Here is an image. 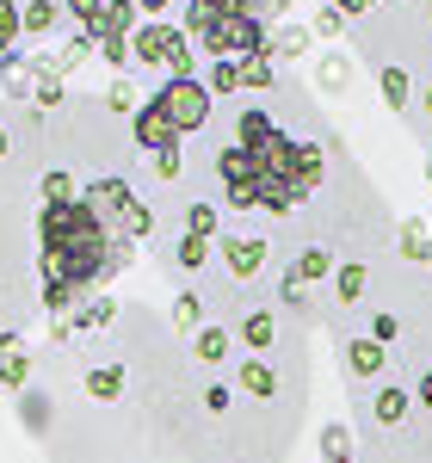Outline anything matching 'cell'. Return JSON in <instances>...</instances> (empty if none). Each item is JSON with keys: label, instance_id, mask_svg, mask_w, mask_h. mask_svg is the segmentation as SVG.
Segmentation results:
<instances>
[{"label": "cell", "instance_id": "6da1fadb", "mask_svg": "<svg viewBox=\"0 0 432 463\" xmlns=\"http://www.w3.org/2000/svg\"><path fill=\"white\" fill-rule=\"evenodd\" d=\"M155 216L124 179H93L69 204L37 211V272H43V309L74 316L87 290L130 266V248L148 241Z\"/></svg>", "mask_w": 432, "mask_h": 463}, {"label": "cell", "instance_id": "7a4b0ae2", "mask_svg": "<svg viewBox=\"0 0 432 463\" xmlns=\"http://www.w3.org/2000/svg\"><path fill=\"white\" fill-rule=\"evenodd\" d=\"M216 174H222L229 204L241 211H296L322 185V148L290 143L266 118V106H248L235 118V143L216 155Z\"/></svg>", "mask_w": 432, "mask_h": 463}, {"label": "cell", "instance_id": "3957f363", "mask_svg": "<svg viewBox=\"0 0 432 463\" xmlns=\"http://www.w3.org/2000/svg\"><path fill=\"white\" fill-rule=\"evenodd\" d=\"M192 37L222 56V62H241V56H266V19L253 13L248 0H192Z\"/></svg>", "mask_w": 432, "mask_h": 463}, {"label": "cell", "instance_id": "277c9868", "mask_svg": "<svg viewBox=\"0 0 432 463\" xmlns=\"http://www.w3.org/2000/svg\"><path fill=\"white\" fill-rule=\"evenodd\" d=\"M148 106H155V111H161V118H167V124L185 137V130H198V124L211 118V87H204L198 74H192V80H167V87H161Z\"/></svg>", "mask_w": 432, "mask_h": 463}, {"label": "cell", "instance_id": "5b68a950", "mask_svg": "<svg viewBox=\"0 0 432 463\" xmlns=\"http://www.w3.org/2000/svg\"><path fill=\"white\" fill-rule=\"evenodd\" d=\"M136 0H106V13H99V25H93V43H99V56H106L111 69H130V32H136Z\"/></svg>", "mask_w": 432, "mask_h": 463}, {"label": "cell", "instance_id": "8992f818", "mask_svg": "<svg viewBox=\"0 0 432 463\" xmlns=\"http://www.w3.org/2000/svg\"><path fill=\"white\" fill-rule=\"evenodd\" d=\"M180 50H185V32H180V25L143 19V25L130 32V62H143V69H167Z\"/></svg>", "mask_w": 432, "mask_h": 463}, {"label": "cell", "instance_id": "52a82bcc", "mask_svg": "<svg viewBox=\"0 0 432 463\" xmlns=\"http://www.w3.org/2000/svg\"><path fill=\"white\" fill-rule=\"evenodd\" d=\"M130 130H136V148H143V155H180V130L148 106V99L130 111Z\"/></svg>", "mask_w": 432, "mask_h": 463}, {"label": "cell", "instance_id": "ba28073f", "mask_svg": "<svg viewBox=\"0 0 432 463\" xmlns=\"http://www.w3.org/2000/svg\"><path fill=\"white\" fill-rule=\"evenodd\" d=\"M333 272V253H322V248H303L296 260H290V272H285V297H296L303 285H315V279H327Z\"/></svg>", "mask_w": 432, "mask_h": 463}, {"label": "cell", "instance_id": "9c48e42d", "mask_svg": "<svg viewBox=\"0 0 432 463\" xmlns=\"http://www.w3.org/2000/svg\"><path fill=\"white\" fill-rule=\"evenodd\" d=\"M222 260H229L235 279H253V272L266 266V241H253V235H229V241H222Z\"/></svg>", "mask_w": 432, "mask_h": 463}, {"label": "cell", "instance_id": "30bf717a", "mask_svg": "<svg viewBox=\"0 0 432 463\" xmlns=\"http://www.w3.org/2000/svg\"><path fill=\"white\" fill-rule=\"evenodd\" d=\"M25 383H32V353L6 334L0 340V390H25Z\"/></svg>", "mask_w": 432, "mask_h": 463}, {"label": "cell", "instance_id": "8fae6325", "mask_svg": "<svg viewBox=\"0 0 432 463\" xmlns=\"http://www.w3.org/2000/svg\"><path fill=\"white\" fill-rule=\"evenodd\" d=\"M383 364H390V353H383L377 340H352V346H346V371H352V377H377Z\"/></svg>", "mask_w": 432, "mask_h": 463}, {"label": "cell", "instance_id": "7c38bea8", "mask_svg": "<svg viewBox=\"0 0 432 463\" xmlns=\"http://www.w3.org/2000/svg\"><path fill=\"white\" fill-rule=\"evenodd\" d=\"M87 395L93 402H117L124 395V364H93L87 371Z\"/></svg>", "mask_w": 432, "mask_h": 463}, {"label": "cell", "instance_id": "4fadbf2b", "mask_svg": "<svg viewBox=\"0 0 432 463\" xmlns=\"http://www.w3.org/2000/svg\"><path fill=\"white\" fill-rule=\"evenodd\" d=\"M56 19H62V6H56V0H32V6H19V32H32V37L56 32Z\"/></svg>", "mask_w": 432, "mask_h": 463}, {"label": "cell", "instance_id": "5bb4252c", "mask_svg": "<svg viewBox=\"0 0 432 463\" xmlns=\"http://www.w3.org/2000/svg\"><path fill=\"white\" fill-rule=\"evenodd\" d=\"M241 340H248L253 353H266V346L278 340V316H272V309H253V316L241 321Z\"/></svg>", "mask_w": 432, "mask_h": 463}, {"label": "cell", "instance_id": "9a60e30c", "mask_svg": "<svg viewBox=\"0 0 432 463\" xmlns=\"http://www.w3.org/2000/svg\"><path fill=\"white\" fill-rule=\"evenodd\" d=\"M408 408H414V395H408V390H396V383H390V390H377V402H371V414H377L383 427L408 420Z\"/></svg>", "mask_w": 432, "mask_h": 463}, {"label": "cell", "instance_id": "2e32d148", "mask_svg": "<svg viewBox=\"0 0 432 463\" xmlns=\"http://www.w3.org/2000/svg\"><path fill=\"white\" fill-rule=\"evenodd\" d=\"M241 390L259 395V402H266V395H278V371H272L266 358H248V364H241Z\"/></svg>", "mask_w": 432, "mask_h": 463}, {"label": "cell", "instance_id": "e0dca14e", "mask_svg": "<svg viewBox=\"0 0 432 463\" xmlns=\"http://www.w3.org/2000/svg\"><path fill=\"white\" fill-rule=\"evenodd\" d=\"M401 253H408V260H420V266H432V229L420 222V216H408V222H401Z\"/></svg>", "mask_w": 432, "mask_h": 463}, {"label": "cell", "instance_id": "ac0fdd59", "mask_svg": "<svg viewBox=\"0 0 432 463\" xmlns=\"http://www.w3.org/2000/svg\"><path fill=\"white\" fill-rule=\"evenodd\" d=\"M377 87H383V106H390V111H408V99H414L408 69H383V74H377Z\"/></svg>", "mask_w": 432, "mask_h": 463}, {"label": "cell", "instance_id": "d6986e66", "mask_svg": "<svg viewBox=\"0 0 432 463\" xmlns=\"http://www.w3.org/2000/svg\"><path fill=\"white\" fill-rule=\"evenodd\" d=\"M333 285H340V303H359V297H364V285H371L364 260H346V266H333Z\"/></svg>", "mask_w": 432, "mask_h": 463}, {"label": "cell", "instance_id": "ffe728a7", "mask_svg": "<svg viewBox=\"0 0 432 463\" xmlns=\"http://www.w3.org/2000/svg\"><path fill=\"white\" fill-rule=\"evenodd\" d=\"M192 353H198V364H222L229 358V334L222 327H198V346Z\"/></svg>", "mask_w": 432, "mask_h": 463}, {"label": "cell", "instance_id": "44dd1931", "mask_svg": "<svg viewBox=\"0 0 432 463\" xmlns=\"http://www.w3.org/2000/svg\"><path fill=\"white\" fill-rule=\"evenodd\" d=\"M309 50V32L303 25H285L278 37H266V56H303Z\"/></svg>", "mask_w": 432, "mask_h": 463}, {"label": "cell", "instance_id": "7402d4cb", "mask_svg": "<svg viewBox=\"0 0 432 463\" xmlns=\"http://www.w3.org/2000/svg\"><path fill=\"white\" fill-rule=\"evenodd\" d=\"M235 69H241V87H253V93L272 87V56H241Z\"/></svg>", "mask_w": 432, "mask_h": 463}, {"label": "cell", "instance_id": "603a6c76", "mask_svg": "<svg viewBox=\"0 0 432 463\" xmlns=\"http://www.w3.org/2000/svg\"><path fill=\"white\" fill-rule=\"evenodd\" d=\"M111 316H117V303H111V297H93V303H80V309H74V327H87V334H93V327H106Z\"/></svg>", "mask_w": 432, "mask_h": 463}, {"label": "cell", "instance_id": "cb8c5ba5", "mask_svg": "<svg viewBox=\"0 0 432 463\" xmlns=\"http://www.w3.org/2000/svg\"><path fill=\"white\" fill-rule=\"evenodd\" d=\"M204 87H211V93H241V69L216 56V62H211V74H204Z\"/></svg>", "mask_w": 432, "mask_h": 463}, {"label": "cell", "instance_id": "d4e9b609", "mask_svg": "<svg viewBox=\"0 0 432 463\" xmlns=\"http://www.w3.org/2000/svg\"><path fill=\"white\" fill-rule=\"evenodd\" d=\"M174 260H180L185 272H198V266L211 260V241H204V235H180V248H174Z\"/></svg>", "mask_w": 432, "mask_h": 463}, {"label": "cell", "instance_id": "484cf974", "mask_svg": "<svg viewBox=\"0 0 432 463\" xmlns=\"http://www.w3.org/2000/svg\"><path fill=\"white\" fill-rule=\"evenodd\" d=\"M74 192H80V185H74L62 167H50V174H43V204H69Z\"/></svg>", "mask_w": 432, "mask_h": 463}, {"label": "cell", "instance_id": "4316f807", "mask_svg": "<svg viewBox=\"0 0 432 463\" xmlns=\"http://www.w3.org/2000/svg\"><path fill=\"white\" fill-rule=\"evenodd\" d=\"M87 56H93V37H87V32H74L69 43H62V56H56V74H69L74 62H87Z\"/></svg>", "mask_w": 432, "mask_h": 463}, {"label": "cell", "instance_id": "83f0119b", "mask_svg": "<svg viewBox=\"0 0 432 463\" xmlns=\"http://www.w3.org/2000/svg\"><path fill=\"white\" fill-rule=\"evenodd\" d=\"M185 235H216V204H185Z\"/></svg>", "mask_w": 432, "mask_h": 463}, {"label": "cell", "instance_id": "f1b7e54d", "mask_svg": "<svg viewBox=\"0 0 432 463\" xmlns=\"http://www.w3.org/2000/svg\"><path fill=\"white\" fill-rule=\"evenodd\" d=\"M19 43V0H0V56H13Z\"/></svg>", "mask_w": 432, "mask_h": 463}, {"label": "cell", "instance_id": "f546056e", "mask_svg": "<svg viewBox=\"0 0 432 463\" xmlns=\"http://www.w3.org/2000/svg\"><path fill=\"white\" fill-rule=\"evenodd\" d=\"M346 80H352V62H346V56H327L322 62V87L327 93H346Z\"/></svg>", "mask_w": 432, "mask_h": 463}, {"label": "cell", "instance_id": "4dcf8cb0", "mask_svg": "<svg viewBox=\"0 0 432 463\" xmlns=\"http://www.w3.org/2000/svg\"><path fill=\"white\" fill-rule=\"evenodd\" d=\"M62 6L74 13V25H80L87 37H93V25H99V13H106V0H62Z\"/></svg>", "mask_w": 432, "mask_h": 463}, {"label": "cell", "instance_id": "1f68e13d", "mask_svg": "<svg viewBox=\"0 0 432 463\" xmlns=\"http://www.w3.org/2000/svg\"><path fill=\"white\" fill-rule=\"evenodd\" d=\"M32 99H37V106H62V74L43 69V74H37V87H32Z\"/></svg>", "mask_w": 432, "mask_h": 463}, {"label": "cell", "instance_id": "d6a6232c", "mask_svg": "<svg viewBox=\"0 0 432 463\" xmlns=\"http://www.w3.org/2000/svg\"><path fill=\"white\" fill-rule=\"evenodd\" d=\"M346 451H352V432L340 427V420H333V427H322V458H346Z\"/></svg>", "mask_w": 432, "mask_h": 463}, {"label": "cell", "instance_id": "836d02e7", "mask_svg": "<svg viewBox=\"0 0 432 463\" xmlns=\"http://www.w3.org/2000/svg\"><path fill=\"white\" fill-rule=\"evenodd\" d=\"M198 321H204V303H198V297H180V303H174V327H180V334H192Z\"/></svg>", "mask_w": 432, "mask_h": 463}, {"label": "cell", "instance_id": "e575fe53", "mask_svg": "<svg viewBox=\"0 0 432 463\" xmlns=\"http://www.w3.org/2000/svg\"><path fill=\"white\" fill-rule=\"evenodd\" d=\"M396 334H401V321H396V316H371V340H377V346H390Z\"/></svg>", "mask_w": 432, "mask_h": 463}, {"label": "cell", "instance_id": "d590c367", "mask_svg": "<svg viewBox=\"0 0 432 463\" xmlns=\"http://www.w3.org/2000/svg\"><path fill=\"white\" fill-rule=\"evenodd\" d=\"M111 111H136V93H130V80H117V87H111Z\"/></svg>", "mask_w": 432, "mask_h": 463}, {"label": "cell", "instance_id": "8d00e7d4", "mask_svg": "<svg viewBox=\"0 0 432 463\" xmlns=\"http://www.w3.org/2000/svg\"><path fill=\"white\" fill-rule=\"evenodd\" d=\"M315 37H340V13H333V6L315 13Z\"/></svg>", "mask_w": 432, "mask_h": 463}, {"label": "cell", "instance_id": "74e56055", "mask_svg": "<svg viewBox=\"0 0 432 463\" xmlns=\"http://www.w3.org/2000/svg\"><path fill=\"white\" fill-rule=\"evenodd\" d=\"M229 402H235V395L222 390V383H216V390H204V408H211V414H222V408H229Z\"/></svg>", "mask_w": 432, "mask_h": 463}, {"label": "cell", "instance_id": "f35d334b", "mask_svg": "<svg viewBox=\"0 0 432 463\" xmlns=\"http://www.w3.org/2000/svg\"><path fill=\"white\" fill-rule=\"evenodd\" d=\"M155 174H161V179H180V155H155Z\"/></svg>", "mask_w": 432, "mask_h": 463}, {"label": "cell", "instance_id": "ab89813d", "mask_svg": "<svg viewBox=\"0 0 432 463\" xmlns=\"http://www.w3.org/2000/svg\"><path fill=\"white\" fill-rule=\"evenodd\" d=\"M414 402H420V408H432V371L420 377V390H414Z\"/></svg>", "mask_w": 432, "mask_h": 463}, {"label": "cell", "instance_id": "60d3db41", "mask_svg": "<svg viewBox=\"0 0 432 463\" xmlns=\"http://www.w3.org/2000/svg\"><path fill=\"white\" fill-rule=\"evenodd\" d=\"M161 6H167V0H136V13H148V19H155Z\"/></svg>", "mask_w": 432, "mask_h": 463}, {"label": "cell", "instance_id": "b9f144b4", "mask_svg": "<svg viewBox=\"0 0 432 463\" xmlns=\"http://www.w3.org/2000/svg\"><path fill=\"white\" fill-rule=\"evenodd\" d=\"M0 161H6V130H0Z\"/></svg>", "mask_w": 432, "mask_h": 463}, {"label": "cell", "instance_id": "7bdbcfd3", "mask_svg": "<svg viewBox=\"0 0 432 463\" xmlns=\"http://www.w3.org/2000/svg\"><path fill=\"white\" fill-rule=\"evenodd\" d=\"M327 463H352V451H346V458H327Z\"/></svg>", "mask_w": 432, "mask_h": 463}, {"label": "cell", "instance_id": "ee69618b", "mask_svg": "<svg viewBox=\"0 0 432 463\" xmlns=\"http://www.w3.org/2000/svg\"><path fill=\"white\" fill-rule=\"evenodd\" d=\"M427 111H432V87H427Z\"/></svg>", "mask_w": 432, "mask_h": 463}, {"label": "cell", "instance_id": "f6af8a7d", "mask_svg": "<svg viewBox=\"0 0 432 463\" xmlns=\"http://www.w3.org/2000/svg\"><path fill=\"white\" fill-rule=\"evenodd\" d=\"M427 179H432V155H427Z\"/></svg>", "mask_w": 432, "mask_h": 463}, {"label": "cell", "instance_id": "bcb514c9", "mask_svg": "<svg viewBox=\"0 0 432 463\" xmlns=\"http://www.w3.org/2000/svg\"><path fill=\"white\" fill-rule=\"evenodd\" d=\"M364 6H377V0H364Z\"/></svg>", "mask_w": 432, "mask_h": 463}]
</instances>
